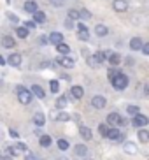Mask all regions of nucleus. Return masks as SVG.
I'll use <instances>...</instances> for the list:
<instances>
[{"instance_id": "1", "label": "nucleus", "mask_w": 149, "mask_h": 160, "mask_svg": "<svg viewBox=\"0 0 149 160\" xmlns=\"http://www.w3.org/2000/svg\"><path fill=\"white\" fill-rule=\"evenodd\" d=\"M111 83L116 90H125L126 86H128V76L123 74V72H119L114 79H111Z\"/></svg>"}, {"instance_id": "2", "label": "nucleus", "mask_w": 149, "mask_h": 160, "mask_svg": "<svg viewBox=\"0 0 149 160\" xmlns=\"http://www.w3.org/2000/svg\"><path fill=\"white\" fill-rule=\"evenodd\" d=\"M16 92H18V100H19V102H21V104H30V100H32V93H30V90L23 88V86H18Z\"/></svg>"}, {"instance_id": "3", "label": "nucleus", "mask_w": 149, "mask_h": 160, "mask_svg": "<svg viewBox=\"0 0 149 160\" xmlns=\"http://www.w3.org/2000/svg\"><path fill=\"white\" fill-rule=\"evenodd\" d=\"M149 123V120H147V116H144V114H135L133 116V120H132V125L133 127H137V128H140V127H146Z\"/></svg>"}, {"instance_id": "4", "label": "nucleus", "mask_w": 149, "mask_h": 160, "mask_svg": "<svg viewBox=\"0 0 149 160\" xmlns=\"http://www.w3.org/2000/svg\"><path fill=\"white\" fill-rule=\"evenodd\" d=\"M105 104H107V100H105V97H102V95H95L93 99H91V106H93L95 109H103Z\"/></svg>"}, {"instance_id": "5", "label": "nucleus", "mask_w": 149, "mask_h": 160, "mask_svg": "<svg viewBox=\"0 0 149 160\" xmlns=\"http://www.w3.org/2000/svg\"><path fill=\"white\" fill-rule=\"evenodd\" d=\"M5 63H9V65H12V67H19L21 65V55H19V53L9 55V58L5 60Z\"/></svg>"}, {"instance_id": "6", "label": "nucleus", "mask_w": 149, "mask_h": 160, "mask_svg": "<svg viewBox=\"0 0 149 160\" xmlns=\"http://www.w3.org/2000/svg\"><path fill=\"white\" fill-rule=\"evenodd\" d=\"M112 7L118 12H125V11H128V2L126 0H114L112 2Z\"/></svg>"}, {"instance_id": "7", "label": "nucleus", "mask_w": 149, "mask_h": 160, "mask_svg": "<svg viewBox=\"0 0 149 160\" xmlns=\"http://www.w3.org/2000/svg\"><path fill=\"white\" fill-rule=\"evenodd\" d=\"M77 37H79L81 41H88L89 39V32H88V28H86L83 23L77 25Z\"/></svg>"}, {"instance_id": "8", "label": "nucleus", "mask_w": 149, "mask_h": 160, "mask_svg": "<svg viewBox=\"0 0 149 160\" xmlns=\"http://www.w3.org/2000/svg\"><path fill=\"white\" fill-rule=\"evenodd\" d=\"M105 137H109L111 141H121V139H123V134L118 130V128H109V130H107V136H105Z\"/></svg>"}, {"instance_id": "9", "label": "nucleus", "mask_w": 149, "mask_h": 160, "mask_svg": "<svg viewBox=\"0 0 149 160\" xmlns=\"http://www.w3.org/2000/svg\"><path fill=\"white\" fill-rule=\"evenodd\" d=\"M56 62H58L60 65H63L65 69H72V67H74V60L70 57H60V58H56Z\"/></svg>"}, {"instance_id": "10", "label": "nucleus", "mask_w": 149, "mask_h": 160, "mask_svg": "<svg viewBox=\"0 0 149 160\" xmlns=\"http://www.w3.org/2000/svg\"><path fill=\"white\" fill-rule=\"evenodd\" d=\"M74 153H75V157H77V158H83V157L88 155V148H86L84 144H77L74 148Z\"/></svg>"}, {"instance_id": "11", "label": "nucleus", "mask_w": 149, "mask_h": 160, "mask_svg": "<svg viewBox=\"0 0 149 160\" xmlns=\"http://www.w3.org/2000/svg\"><path fill=\"white\" fill-rule=\"evenodd\" d=\"M47 41H49L51 44H56V46H58V44L63 42V35H61L60 32H53L51 35H49V39H47Z\"/></svg>"}, {"instance_id": "12", "label": "nucleus", "mask_w": 149, "mask_h": 160, "mask_svg": "<svg viewBox=\"0 0 149 160\" xmlns=\"http://www.w3.org/2000/svg\"><path fill=\"white\" fill-rule=\"evenodd\" d=\"M107 125H121V116L118 113H111L107 116Z\"/></svg>"}, {"instance_id": "13", "label": "nucleus", "mask_w": 149, "mask_h": 160, "mask_svg": "<svg viewBox=\"0 0 149 160\" xmlns=\"http://www.w3.org/2000/svg\"><path fill=\"white\" fill-rule=\"evenodd\" d=\"M100 63H102V57H100V55H91V57H88V65L89 67H98L100 65Z\"/></svg>"}, {"instance_id": "14", "label": "nucleus", "mask_w": 149, "mask_h": 160, "mask_svg": "<svg viewBox=\"0 0 149 160\" xmlns=\"http://www.w3.org/2000/svg\"><path fill=\"white\" fill-rule=\"evenodd\" d=\"M123 150H125V153H128V155H135L137 153V146H135V142L126 141L125 146H123Z\"/></svg>"}, {"instance_id": "15", "label": "nucleus", "mask_w": 149, "mask_h": 160, "mask_svg": "<svg viewBox=\"0 0 149 160\" xmlns=\"http://www.w3.org/2000/svg\"><path fill=\"white\" fill-rule=\"evenodd\" d=\"M33 23H46V14L42 12V11H35L33 12Z\"/></svg>"}, {"instance_id": "16", "label": "nucleus", "mask_w": 149, "mask_h": 160, "mask_svg": "<svg viewBox=\"0 0 149 160\" xmlns=\"http://www.w3.org/2000/svg\"><path fill=\"white\" fill-rule=\"evenodd\" d=\"M30 93H32V95H37L39 99H44V97H46V93H44L42 86H39V85H33L32 90H30Z\"/></svg>"}, {"instance_id": "17", "label": "nucleus", "mask_w": 149, "mask_h": 160, "mask_svg": "<svg viewBox=\"0 0 149 160\" xmlns=\"http://www.w3.org/2000/svg\"><path fill=\"white\" fill-rule=\"evenodd\" d=\"M25 11L30 12V14H33L35 11H39V7H37V4H35L33 0H28V2H25Z\"/></svg>"}, {"instance_id": "18", "label": "nucleus", "mask_w": 149, "mask_h": 160, "mask_svg": "<svg viewBox=\"0 0 149 160\" xmlns=\"http://www.w3.org/2000/svg\"><path fill=\"white\" fill-rule=\"evenodd\" d=\"M70 93H72V97H74V99H81V97L84 95V90H83V86H72Z\"/></svg>"}, {"instance_id": "19", "label": "nucleus", "mask_w": 149, "mask_h": 160, "mask_svg": "<svg viewBox=\"0 0 149 160\" xmlns=\"http://www.w3.org/2000/svg\"><path fill=\"white\" fill-rule=\"evenodd\" d=\"M33 123H35L37 127H42V125L46 123V118H44V114H42V113H35V114H33Z\"/></svg>"}, {"instance_id": "20", "label": "nucleus", "mask_w": 149, "mask_h": 160, "mask_svg": "<svg viewBox=\"0 0 149 160\" xmlns=\"http://www.w3.org/2000/svg\"><path fill=\"white\" fill-rule=\"evenodd\" d=\"M107 27H105V25H97V27H95V33H97L98 37H105V35H107Z\"/></svg>"}, {"instance_id": "21", "label": "nucleus", "mask_w": 149, "mask_h": 160, "mask_svg": "<svg viewBox=\"0 0 149 160\" xmlns=\"http://www.w3.org/2000/svg\"><path fill=\"white\" fill-rule=\"evenodd\" d=\"M79 134H81L83 139H86V141L91 139V136H93V134H91V128H88V127H79Z\"/></svg>"}, {"instance_id": "22", "label": "nucleus", "mask_w": 149, "mask_h": 160, "mask_svg": "<svg viewBox=\"0 0 149 160\" xmlns=\"http://www.w3.org/2000/svg\"><path fill=\"white\" fill-rule=\"evenodd\" d=\"M56 51L60 53V55H69L70 53V48H69V44H65V42H61V44H58V46H56Z\"/></svg>"}, {"instance_id": "23", "label": "nucleus", "mask_w": 149, "mask_h": 160, "mask_svg": "<svg viewBox=\"0 0 149 160\" xmlns=\"http://www.w3.org/2000/svg\"><path fill=\"white\" fill-rule=\"evenodd\" d=\"M130 48L133 49V51H139L140 48H142V41H140L139 37H133V39L130 41Z\"/></svg>"}, {"instance_id": "24", "label": "nucleus", "mask_w": 149, "mask_h": 160, "mask_svg": "<svg viewBox=\"0 0 149 160\" xmlns=\"http://www.w3.org/2000/svg\"><path fill=\"white\" fill-rule=\"evenodd\" d=\"M2 46H4V48H14V46H16V42H14L12 37L5 35V37H2Z\"/></svg>"}, {"instance_id": "25", "label": "nucleus", "mask_w": 149, "mask_h": 160, "mask_svg": "<svg viewBox=\"0 0 149 160\" xmlns=\"http://www.w3.org/2000/svg\"><path fill=\"white\" fill-rule=\"evenodd\" d=\"M51 142H53L51 136H44V134L41 136V146H42V148H47V146H51Z\"/></svg>"}, {"instance_id": "26", "label": "nucleus", "mask_w": 149, "mask_h": 160, "mask_svg": "<svg viewBox=\"0 0 149 160\" xmlns=\"http://www.w3.org/2000/svg\"><path fill=\"white\" fill-rule=\"evenodd\" d=\"M16 35L21 37V39H26L28 37V30L25 28V27H18V28H16Z\"/></svg>"}, {"instance_id": "27", "label": "nucleus", "mask_w": 149, "mask_h": 160, "mask_svg": "<svg viewBox=\"0 0 149 160\" xmlns=\"http://www.w3.org/2000/svg\"><path fill=\"white\" fill-rule=\"evenodd\" d=\"M139 141L140 142H147L149 141V132L147 130H144V128L139 130Z\"/></svg>"}, {"instance_id": "28", "label": "nucleus", "mask_w": 149, "mask_h": 160, "mask_svg": "<svg viewBox=\"0 0 149 160\" xmlns=\"http://www.w3.org/2000/svg\"><path fill=\"white\" fill-rule=\"evenodd\" d=\"M67 104H69V99H67V97H60V99L56 100V108L58 109H65Z\"/></svg>"}, {"instance_id": "29", "label": "nucleus", "mask_w": 149, "mask_h": 160, "mask_svg": "<svg viewBox=\"0 0 149 160\" xmlns=\"http://www.w3.org/2000/svg\"><path fill=\"white\" fill-rule=\"evenodd\" d=\"M109 62H111V65H118V63L121 62V57H119V55H116V53H111Z\"/></svg>"}, {"instance_id": "30", "label": "nucleus", "mask_w": 149, "mask_h": 160, "mask_svg": "<svg viewBox=\"0 0 149 160\" xmlns=\"http://www.w3.org/2000/svg\"><path fill=\"white\" fill-rule=\"evenodd\" d=\"M79 18L89 19V18H91V12H89V11H86V9H79Z\"/></svg>"}, {"instance_id": "31", "label": "nucleus", "mask_w": 149, "mask_h": 160, "mask_svg": "<svg viewBox=\"0 0 149 160\" xmlns=\"http://www.w3.org/2000/svg\"><path fill=\"white\" fill-rule=\"evenodd\" d=\"M58 148H60V150H69V141H67V139H60V141H58Z\"/></svg>"}, {"instance_id": "32", "label": "nucleus", "mask_w": 149, "mask_h": 160, "mask_svg": "<svg viewBox=\"0 0 149 160\" xmlns=\"http://www.w3.org/2000/svg\"><path fill=\"white\" fill-rule=\"evenodd\" d=\"M56 120H58V122H69V120H70V114H69V113H60L58 116H56Z\"/></svg>"}, {"instance_id": "33", "label": "nucleus", "mask_w": 149, "mask_h": 160, "mask_svg": "<svg viewBox=\"0 0 149 160\" xmlns=\"http://www.w3.org/2000/svg\"><path fill=\"white\" fill-rule=\"evenodd\" d=\"M126 111H128L132 116H135V114H139V106H128V108H126Z\"/></svg>"}, {"instance_id": "34", "label": "nucleus", "mask_w": 149, "mask_h": 160, "mask_svg": "<svg viewBox=\"0 0 149 160\" xmlns=\"http://www.w3.org/2000/svg\"><path fill=\"white\" fill-rule=\"evenodd\" d=\"M49 88H51V92H53V93H56V92L60 90V85H58V81H55V79H53L51 83H49Z\"/></svg>"}, {"instance_id": "35", "label": "nucleus", "mask_w": 149, "mask_h": 160, "mask_svg": "<svg viewBox=\"0 0 149 160\" xmlns=\"http://www.w3.org/2000/svg\"><path fill=\"white\" fill-rule=\"evenodd\" d=\"M77 18H79V11L70 9V11H69V19H77Z\"/></svg>"}, {"instance_id": "36", "label": "nucleus", "mask_w": 149, "mask_h": 160, "mask_svg": "<svg viewBox=\"0 0 149 160\" xmlns=\"http://www.w3.org/2000/svg\"><path fill=\"white\" fill-rule=\"evenodd\" d=\"M16 150H18L19 153H25L28 148H26V144H25V142H18V144H16Z\"/></svg>"}, {"instance_id": "37", "label": "nucleus", "mask_w": 149, "mask_h": 160, "mask_svg": "<svg viewBox=\"0 0 149 160\" xmlns=\"http://www.w3.org/2000/svg\"><path fill=\"white\" fill-rule=\"evenodd\" d=\"M98 130H100V134H102V136L105 137V136H107V130H109V127L105 125V123H103V125H100V127H98Z\"/></svg>"}, {"instance_id": "38", "label": "nucleus", "mask_w": 149, "mask_h": 160, "mask_svg": "<svg viewBox=\"0 0 149 160\" xmlns=\"http://www.w3.org/2000/svg\"><path fill=\"white\" fill-rule=\"evenodd\" d=\"M7 153H11V157H16L19 151L16 150V146H9V148H7Z\"/></svg>"}, {"instance_id": "39", "label": "nucleus", "mask_w": 149, "mask_h": 160, "mask_svg": "<svg viewBox=\"0 0 149 160\" xmlns=\"http://www.w3.org/2000/svg\"><path fill=\"white\" fill-rule=\"evenodd\" d=\"M7 18L11 19V21H12V23H18L19 19H18V16L16 14H12V12H7Z\"/></svg>"}, {"instance_id": "40", "label": "nucleus", "mask_w": 149, "mask_h": 160, "mask_svg": "<svg viewBox=\"0 0 149 160\" xmlns=\"http://www.w3.org/2000/svg\"><path fill=\"white\" fill-rule=\"evenodd\" d=\"M119 72H121V71H116V69H112V71H109V78H111V79H114V78L119 74Z\"/></svg>"}, {"instance_id": "41", "label": "nucleus", "mask_w": 149, "mask_h": 160, "mask_svg": "<svg viewBox=\"0 0 149 160\" xmlns=\"http://www.w3.org/2000/svg\"><path fill=\"white\" fill-rule=\"evenodd\" d=\"M25 28H26V30L35 28V23H33V21H25Z\"/></svg>"}, {"instance_id": "42", "label": "nucleus", "mask_w": 149, "mask_h": 160, "mask_svg": "<svg viewBox=\"0 0 149 160\" xmlns=\"http://www.w3.org/2000/svg\"><path fill=\"white\" fill-rule=\"evenodd\" d=\"M140 51L144 53V55H149V44H142V48H140Z\"/></svg>"}, {"instance_id": "43", "label": "nucleus", "mask_w": 149, "mask_h": 160, "mask_svg": "<svg viewBox=\"0 0 149 160\" xmlns=\"http://www.w3.org/2000/svg\"><path fill=\"white\" fill-rule=\"evenodd\" d=\"M63 25H65V28H69V30H70V28H74V25H72V19H67Z\"/></svg>"}, {"instance_id": "44", "label": "nucleus", "mask_w": 149, "mask_h": 160, "mask_svg": "<svg viewBox=\"0 0 149 160\" xmlns=\"http://www.w3.org/2000/svg\"><path fill=\"white\" fill-rule=\"evenodd\" d=\"M25 160H41L39 157H35V155H26V158Z\"/></svg>"}, {"instance_id": "45", "label": "nucleus", "mask_w": 149, "mask_h": 160, "mask_svg": "<svg viewBox=\"0 0 149 160\" xmlns=\"http://www.w3.org/2000/svg\"><path fill=\"white\" fill-rule=\"evenodd\" d=\"M51 4L53 5H61L63 4V0H51Z\"/></svg>"}, {"instance_id": "46", "label": "nucleus", "mask_w": 149, "mask_h": 160, "mask_svg": "<svg viewBox=\"0 0 149 160\" xmlns=\"http://www.w3.org/2000/svg\"><path fill=\"white\" fill-rule=\"evenodd\" d=\"M11 137H14V139H18V137H19V134H18L16 130H11Z\"/></svg>"}, {"instance_id": "47", "label": "nucleus", "mask_w": 149, "mask_h": 160, "mask_svg": "<svg viewBox=\"0 0 149 160\" xmlns=\"http://www.w3.org/2000/svg\"><path fill=\"white\" fill-rule=\"evenodd\" d=\"M0 65H5V60H4V57L0 55Z\"/></svg>"}, {"instance_id": "48", "label": "nucleus", "mask_w": 149, "mask_h": 160, "mask_svg": "<svg viewBox=\"0 0 149 160\" xmlns=\"http://www.w3.org/2000/svg\"><path fill=\"white\" fill-rule=\"evenodd\" d=\"M2 160H14V158H12V157H9V155H7V157H4Z\"/></svg>"}, {"instance_id": "49", "label": "nucleus", "mask_w": 149, "mask_h": 160, "mask_svg": "<svg viewBox=\"0 0 149 160\" xmlns=\"http://www.w3.org/2000/svg\"><path fill=\"white\" fill-rule=\"evenodd\" d=\"M60 160H67V158H60Z\"/></svg>"}, {"instance_id": "50", "label": "nucleus", "mask_w": 149, "mask_h": 160, "mask_svg": "<svg viewBox=\"0 0 149 160\" xmlns=\"http://www.w3.org/2000/svg\"><path fill=\"white\" fill-rule=\"evenodd\" d=\"M7 2H11V0H7Z\"/></svg>"}, {"instance_id": "51", "label": "nucleus", "mask_w": 149, "mask_h": 160, "mask_svg": "<svg viewBox=\"0 0 149 160\" xmlns=\"http://www.w3.org/2000/svg\"><path fill=\"white\" fill-rule=\"evenodd\" d=\"M0 160H2V157H0Z\"/></svg>"}]
</instances>
